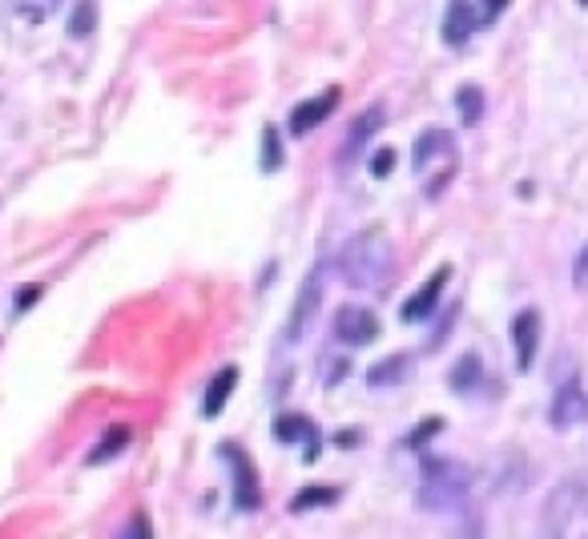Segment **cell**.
I'll return each mask as SVG.
<instances>
[{"label": "cell", "instance_id": "obj_1", "mask_svg": "<svg viewBox=\"0 0 588 539\" xmlns=\"http://www.w3.org/2000/svg\"><path fill=\"white\" fill-rule=\"evenodd\" d=\"M338 270L355 290H379L395 270V250L383 230H367L359 238H350L338 254Z\"/></svg>", "mask_w": 588, "mask_h": 539}, {"label": "cell", "instance_id": "obj_2", "mask_svg": "<svg viewBox=\"0 0 588 539\" xmlns=\"http://www.w3.org/2000/svg\"><path fill=\"white\" fill-rule=\"evenodd\" d=\"M540 527L544 536H588V471L561 479L552 488Z\"/></svg>", "mask_w": 588, "mask_h": 539}, {"label": "cell", "instance_id": "obj_3", "mask_svg": "<svg viewBox=\"0 0 588 539\" xmlns=\"http://www.w3.org/2000/svg\"><path fill=\"white\" fill-rule=\"evenodd\" d=\"M424 479H419V507L424 512H460L468 503L472 471L456 459H424Z\"/></svg>", "mask_w": 588, "mask_h": 539}, {"label": "cell", "instance_id": "obj_4", "mask_svg": "<svg viewBox=\"0 0 588 539\" xmlns=\"http://www.w3.org/2000/svg\"><path fill=\"white\" fill-rule=\"evenodd\" d=\"M319 306H323V270L307 274V282H302L299 294H295V314H290V327H287L290 342H302L311 335L314 318H319Z\"/></svg>", "mask_w": 588, "mask_h": 539}, {"label": "cell", "instance_id": "obj_5", "mask_svg": "<svg viewBox=\"0 0 588 539\" xmlns=\"http://www.w3.org/2000/svg\"><path fill=\"white\" fill-rule=\"evenodd\" d=\"M383 121H388V114H383V105H371V109H364V114L350 121L347 129V141H343V150H338V162H359L364 157V150L371 145V138H376L379 129H383Z\"/></svg>", "mask_w": 588, "mask_h": 539}, {"label": "cell", "instance_id": "obj_6", "mask_svg": "<svg viewBox=\"0 0 588 539\" xmlns=\"http://www.w3.org/2000/svg\"><path fill=\"white\" fill-rule=\"evenodd\" d=\"M379 335V318L367 306H343L335 318V339L347 347H367Z\"/></svg>", "mask_w": 588, "mask_h": 539}, {"label": "cell", "instance_id": "obj_7", "mask_svg": "<svg viewBox=\"0 0 588 539\" xmlns=\"http://www.w3.org/2000/svg\"><path fill=\"white\" fill-rule=\"evenodd\" d=\"M549 423L556 426V431H568V426L588 423V395L576 387V383H568V387L556 390V399H552V407H549Z\"/></svg>", "mask_w": 588, "mask_h": 539}, {"label": "cell", "instance_id": "obj_8", "mask_svg": "<svg viewBox=\"0 0 588 539\" xmlns=\"http://www.w3.org/2000/svg\"><path fill=\"white\" fill-rule=\"evenodd\" d=\"M448 278H451V266H439L436 274L427 278L424 286H419L412 298H407V306H403V318H407V323H424L427 314L439 306V294H443V286H448Z\"/></svg>", "mask_w": 588, "mask_h": 539}, {"label": "cell", "instance_id": "obj_9", "mask_svg": "<svg viewBox=\"0 0 588 539\" xmlns=\"http://www.w3.org/2000/svg\"><path fill=\"white\" fill-rule=\"evenodd\" d=\"M512 342H516V366H520V371H532V363H537V347H540V314L537 310L516 314Z\"/></svg>", "mask_w": 588, "mask_h": 539}, {"label": "cell", "instance_id": "obj_10", "mask_svg": "<svg viewBox=\"0 0 588 539\" xmlns=\"http://www.w3.org/2000/svg\"><path fill=\"white\" fill-rule=\"evenodd\" d=\"M338 105V89H326L323 97H311V101H302L299 109L290 114V133L295 138H307L314 126H323L326 117H331V109Z\"/></svg>", "mask_w": 588, "mask_h": 539}, {"label": "cell", "instance_id": "obj_11", "mask_svg": "<svg viewBox=\"0 0 588 539\" xmlns=\"http://www.w3.org/2000/svg\"><path fill=\"white\" fill-rule=\"evenodd\" d=\"M480 28V13L468 4V0H451L448 4V16H443V40H448L451 49H460L472 40V33Z\"/></svg>", "mask_w": 588, "mask_h": 539}, {"label": "cell", "instance_id": "obj_12", "mask_svg": "<svg viewBox=\"0 0 588 539\" xmlns=\"http://www.w3.org/2000/svg\"><path fill=\"white\" fill-rule=\"evenodd\" d=\"M415 174H427L431 169V162H439V157H456V141H451L448 129H427L424 138L415 141Z\"/></svg>", "mask_w": 588, "mask_h": 539}, {"label": "cell", "instance_id": "obj_13", "mask_svg": "<svg viewBox=\"0 0 588 539\" xmlns=\"http://www.w3.org/2000/svg\"><path fill=\"white\" fill-rule=\"evenodd\" d=\"M230 459H234V495H239V507H258V479H254V471H251V459L234 447V443H226L222 447Z\"/></svg>", "mask_w": 588, "mask_h": 539}, {"label": "cell", "instance_id": "obj_14", "mask_svg": "<svg viewBox=\"0 0 588 539\" xmlns=\"http://www.w3.org/2000/svg\"><path fill=\"white\" fill-rule=\"evenodd\" d=\"M275 435L283 443L307 440V464H314V455H319V431H314L311 419H302V414H287V419H278L275 423Z\"/></svg>", "mask_w": 588, "mask_h": 539}, {"label": "cell", "instance_id": "obj_15", "mask_svg": "<svg viewBox=\"0 0 588 539\" xmlns=\"http://www.w3.org/2000/svg\"><path fill=\"white\" fill-rule=\"evenodd\" d=\"M234 383H239V371H234V366H222V375H214L210 390H206V402H201V414H206V419H218V414H222Z\"/></svg>", "mask_w": 588, "mask_h": 539}, {"label": "cell", "instance_id": "obj_16", "mask_svg": "<svg viewBox=\"0 0 588 539\" xmlns=\"http://www.w3.org/2000/svg\"><path fill=\"white\" fill-rule=\"evenodd\" d=\"M407 375H412V359L407 354H391V359H383V363L367 371V383L371 387H400Z\"/></svg>", "mask_w": 588, "mask_h": 539}, {"label": "cell", "instance_id": "obj_17", "mask_svg": "<svg viewBox=\"0 0 588 539\" xmlns=\"http://www.w3.org/2000/svg\"><path fill=\"white\" fill-rule=\"evenodd\" d=\"M61 4L65 0H13V13L28 25H45V21L61 13Z\"/></svg>", "mask_w": 588, "mask_h": 539}, {"label": "cell", "instance_id": "obj_18", "mask_svg": "<svg viewBox=\"0 0 588 539\" xmlns=\"http://www.w3.org/2000/svg\"><path fill=\"white\" fill-rule=\"evenodd\" d=\"M480 375H484V366H480V359L476 354H463L460 363H456V371H451V387L456 390H476V383H480Z\"/></svg>", "mask_w": 588, "mask_h": 539}, {"label": "cell", "instance_id": "obj_19", "mask_svg": "<svg viewBox=\"0 0 588 539\" xmlns=\"http://www.w3.org/2000/svg\"><path fill=\"white\" fill-rule=\"evenodd\" d=\"M456 105H460V121L463 126H476L480 117H484V93L476 85H463L456 93Z\"/></svg>", "mask_w": 588, "mask_h": 539}, {"label": "cell", "instance_id": "obj_20", "mask_svg": "<svg viewBox=\"0 0 588 539\" xmlns=\"http://www.w3.org/2000/svg\"><path fill=\"white\" fill-rule=\"evenodd\" d=\"M97 28V4L93 0H81L73 9V16H69V37H89Z\"/></svg>", "mask_w": 588, "mask_h": 539}, {"label": "cell", "instance_id": "obj_21", "mask_svg": "<svg viewBox=\"0 0 588 539\" xmlns=\"http://www.w3.org/2000/svg\"><path fill=\"white\" fill-rule=\"evenodd\" d=\"M126 443H129V426H113V431H109V440H105V443H101V447H97V452L89 455V464H105V459H109V455H117V452H122Z\"/></svg>", "mask_w": 588, "mask_h": 539}, {"label": "cell", "instance_id": "obj_22", "mask_svg": "<svg viewBox=\"0 0 588 539\" xmlns=\"http://www.w3.org/2000/svg\"><path fill=\"white\" fill-rule=\"evenodd\" d=\"M263 138H266V169H278V129L275 126H266V133H263Z\"/></svg>", "mask_w": 588, "mask_h": 539}, {"label": "cell", "instance_id": "obj_23", "mask_svg": "<svg viewBox=\"0 0 588 539\" xmlns=\"http://www.w3.org/2000/svg\"><path fill=\"white\" fill-rule=\"evenodd\" d=\"M319 500L331 503V500H335V491H331V488H307V491H302V500L295 503V507H311V503H319Z\"/></svg>", "mask_w": 588, "mask_h": 539}, {"label": "cell", "instance_id": "obj_24", "mask_svg": "<svg viewBox=\"0 0 588 539\" xmlns=\"http://www.w3.org/2000/svg\"><path fill=\"white\" fill-rule=\"evenodd\" d=\"M573 286L588 290V246L580 250V258H576V266H573Z\"/></svg>", "mask_w": 588, "mask_h": 539}, {"label": "cell", "instance_id": "obj_25", "mask_svg": "<svg viewBox=\"0 0 588 539\" xmlns=\"http://www.w3.org/2000/svg\"><path fill=\"white\" fill-rule=\"evenodd\" d=\"M391 165H395V153L383 150V153H379V157H376V162H371V169H376V177H388Z\"/></svg>", "mask_w": 588, "mask_h": 539}, {"label": "cell", "instance_id": "obj_26", "mask_svg": "<svg viewBox=\"0 0 588 539\" xmlns=\"http://www.w3.org/2000/svg\"><path fill=\"white\" fill-rule=\"evenodd\" d=\"M41 294V286H28V290H21L16 294V310H25V306H33V298Z\"/></svg>", "mask_w": 588, "mask_h": 539}, {"label": "cell", "instance_id": "obj_27", "mask_svg": "<svg viewBox=\"0 0 588 539\" xmlns=\"http://www.w3.org/2000/svg\"><path fill=\"white\" fill-rule=\"evenodd\" d=\"M504 4H508V0H484V21H496Z\"/></svg>", "mask_w": 588, "mask_h": 539}, {"label": "cell", "instance_id": "obj_28", "mask_svg": "<svg viewBox=\"0 0 588 539\" xmlns=\"http://www.w3.org/2000/svg\"><path fill=\"white\" fill-rule=\"evenodd\" d=\"M436 431H439V419H431V423L419 426V435H412V443H424L427 435H436Z\"/></svg>", "mask_w": 588, "mask_h": 539}, {"label": "cell", "instance_id": "obj_29", "mask_svg": "<svg viewBox=\"0 0 588 539\" xmlns=\"http://www.w3.org/2000/svg\"><path fill=\"white\" fill-rule=\"evenodd\" d=\"M580 4H588V0H580Z\"/></svg>", "mask_w": 588, "mask_h": 539}]
</instances>
